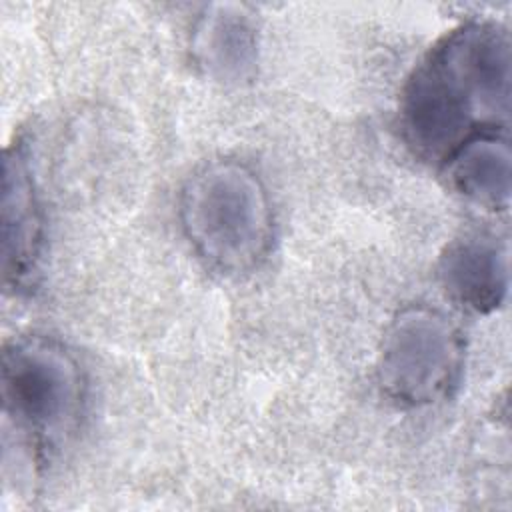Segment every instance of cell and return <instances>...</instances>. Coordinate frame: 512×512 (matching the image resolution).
I'll use <instances>...</instances> for the list:
<instances>
[{"label": "cell", "mask_w": 512, "mask_h": 512, "mask_svg": "<svg viewBox=\"0 0 512 512\" xmlns=\"http://www.w3.org/2000/svg\"><path fill=\"white\" fill-rule=\"evenodd\" d=\"M510 112V38L494 20L448 30L410 72L400 130L422 160L442 164L466 142L504 132Z\"/></svg>", "instance_id": "cell-1"}, {"label": "cell", "mask_w": 512, "mask_h": 512, "mask_svg": "<svg viewBox=\"0 0 512 512\" xmlns=\"http://www.w3.org/2000/svg\"><path fill=\"white\" fill-rule=\"evenodd\" d=\"M178 218L192 250L218 272H248L272 246L268 190L238 160H214L198 168L180 192Z\"/></svg>", "instance_id": "cell-2"}, {"label": "cell", "mask_w": 512, "mask_h": 512, "mask_svg": "<svg viewBox=\"0 0 512 512\" xmlns=\"http://www.w3.org/2000/svg\"><path fill=\"white\" fill-rule=\"evenodd\" d=\"M2 410L30 450L56 448L74 432L86 400L78 360L58 342L28 336L2 352Z\"/></svg>", "instance_id": "cell-3"}, {"label": "cell", "mask_w": 512, "mask_h": 512, "mask_svg": "<svg viewBox=\"0 0 512 512\" xmlns=\"http://www.w3.org/2000/svg\"><path fill=\"white\" fill-rule=\"evenodd\" d=\"M464 372V338L440 310L410 306L386 328L378 384L400 406L422 408L454 394Z\"/></svg>", "instance_id": "cell-4"}, {"label": "cell", "mask_w": 512, "mask_h": 512, "mask_svg": "<svg viewBox=\"0 0 512 512\" xmlns=\"http://www.w3.org/2000/svg\"><path fill=\"white\" fill-rule=\"evenodd\" d=\"M44 240V220L34 178L20 146L4 158L2 268L4 282L22 286L34 274Z\"/></svg>", "instance_id": "cell-5"}, {"label": "cell", "mask_w": 512, "mask_h": 512, "mask_svg": "<svg viewBox=\"0 0 512 512\" xmlns=\"http://www.w3.org/2000/svg\"><path fill=\"white\" fill-rule=\"evenodd\" d=\"M438 278L456 304L478 314L494 312L508 290L506 250L492 236L468 234L446 246Z\"/></svg>", "instance_id": "cell-6"}, {"label": "cell", "mask_w": 512, "mask_h": 512, "mask_svg": "<svg viewBox=\"0 0 512 512\" xmlns=\"http://www.w3.org/2000/svg\"><path fill=\"white\" fill-rule=\"evenodd\" d=\"M194 62L214 80L238 84L256 70L258 44L250 16L230 4L206 10L192 34Z\"/></svg>", "instance_id": "cell-7"}, {"label": "cell", "mask_w": 512, "mask_h": 512, "mask_svg": "<svg viewBox=\"0 0 512 512\" xmlns=\"http://www.w3.org/2000/svg\"><path fill=\"white\" fill-rule=\"evenodd\" d=\"M448 186L462 198L488 208L504 210L510 202V146L504 132L478 136L442 164Z\"/></svg>", "instance_id": "cell-8"}]
</instances>
